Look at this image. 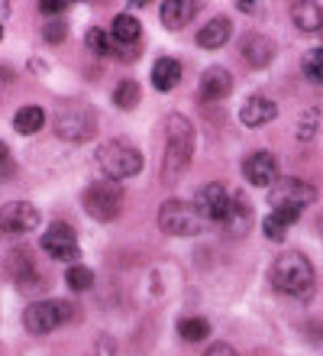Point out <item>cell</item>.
I'll list each match as a JSON object with an SVG mask.
<instances>
[{
  "label": "cell",
  "instance_id": "cell-37",
  "mask_svg": "<svg viewBox=\"0 0 323 356\" xmlns=\"http://www.w3.org/2000/svg\"><path fill=\"white\" fill-rule=\"evenodd\" d=\"M320 234H323V220H320Z\"/></svg>",
  "mask_w": 323,
  "mask_h": 356
},
{
  "label": "cell",
  "instance_id": "cell-30",
  "mask_svg": "<svg viewBox=\"0 0 323 356\" xmlns=\"http://www.w3.org/2000/svg\"><path fill=\"white\" fill-rule=\"evenodd\" d=\"M262 230H265L268 240H275V243H281V240H285V230H288V227L281 224V220H278L275 214H268L265 220H262Z\"/></svg>",
  "mask_w": 323,
  "mask_h": 356
},
{
  "label": "cell",
  "instance_id": "cell-27",
  "mask_svg": "<svg viewBox=\"0 0 323 356\" xmlns=\"http://www.w3.org/2000/svg\"><path fill=\"white\" fill-rule=\"evenodd\" d=\"M113 104L120 107V111H133L139 104V85L136 81H120L117 91H113Z\"/></svg>",
  "mask_w": 323,
  "mask_h": 356
},
{
  "label": "cell",
  "instance_id": "cell-34",
  "mask_svg": "<svg viewBox=\"0 0 323 356\" xmlns=\"http://www.w3.org/2000/svg\"><path fill=\"white\" fill-rule=\"evenodd\" d=\"M10 159V149H7V143H0V165Z\"/></svg>",
  "mask_w": 323,
  "mask_h": 356
},
{
  "label": "cell",
  "instance_id": "cell-17",
  "mask_svg": "<svg viewBox=\"0 0 323 356\" xmlns=\"http://www.w3.org/2000/svg\"><path fill=\"white\" fill-rule=\"evenodd\" d=\"M197 10L201 3H194V0H165L162 3V26L165 29H185L194 17H197Z\"/></svg>",
  "mask_w": 323,
  "mask_h": 356
},
{
  "label": "cell",
  "instance_id": "cell-16",
  "mask_svg": "<svg viewBox=\"0 0 323 356\" xmlns=\"http://www.w3.org/2000/svg\"><path fill=\"white\" fill-rule=\"evenodd\" d=\"M223 227H226L230 236H246L252 230V204L242 191H233V204H230V214H226Z\"/></svg>",
  "mask_w": 323,
  "mask_h": 356
},
{
  "label": "cell",
  "instance_id": "cell-12",
  "mask_svg": "<svg viewBox=\"0 0 323 356\" xmlns=\"http://www.w3.org/2000/svg\"><path fill=\"white\" fill-rule=\"evenodd\" d=\"M7 272L10 279L17 282L19 289H39L42 285V272H39L36 259L29 253L26 246H17V250H10L7 256Z\"/></svg>",
  "mask_w": 323,
  "mask_h": 356
},
{
  "label": "cell",
  "instance_id": "cell-22",
  "mask_svg": "<svg viewBox=\"0 0 323 356\" xmlns=\"http://www.w3.org/2000/svg\"><path fill=\"white\" fill-rule=\"evenodd\" d=\"M139 36H142V26H139L136 17H129V13H120V17H113V33L110 39L117 46H139Z\"/></svg>",
  "mask_w": 323,
  "mask_h": 356
},
{
  "label": "cell",
  "instance_id": "cell-1",
  "mask_svg": "<svg viewBox=\"0 0 323 356\" xmlns=\"http://www.w3.org/2000/svg\"><path fill=\"white\" fill-rule=\"evenodd\" d=\"M194 127L181 113H168L165 120V152H162V185H175L194 159Z\"/></svg>",
  "mask_w": 323,
  "mask_h": 356
},
{
  "label": "cell",
  "instance_id": "cell-24",
  "mask_svg": "<svg viewBox=\"0 0 323 356\" xmlns=\"http://www.w3.org/2000/svg\"><path fill=\"white\" fill-rule=\"evenodd\" d=\"M178 334H181V340H188V343H201V340L210 337V321H204V318L178 321Z\"/></svg>",
  "mask_w": 323,
  "mask_h": 356
},
{
  "label": "cell",
  "instance_id": "cell-28",
  "mask_svg": "<svg viewBox=\"0 0 323 356\" xmlns=\"http://www.w3.org/2000/svg\"><path fill=\"white\" fill-rule=\"evenodd\" d=\"M84 42H88V49H91V52H97V56H110V49H113V39L107 36L101 26H91V29H88Z\"/></svg>",
  "mask_w": 323,
  "mask_h": 356
},
{
  "label": "cell",
  "instance_id": "cell-35",
  "mask_svg": "<svg viewBox=\"0 0 323 356\" xmlns=\"http://www.w3.org/2000/svg\"><path fill=\"white\" fill-rule=\"evenodd\" d=\"M236 7H240L242 13H252V10H256V3H246V0H240V3H236Z\"/></svg>",
  "mask_w": 323,
  "mask_h": 356
},
{
  "label": "cell",
  "instance_id": "cell-26",
  "mask_svg": "<svg viewBox=\"0 0 323 356\" xmlns=\"http://www.w3.org/2000/svg\"><path fill=\"white\" fill-rule=\"evenodd\" d=\"M65 285H68L72 291H88L94 285V272L81 263L68 266V272H65Z\"/></svg>",
  "mask_w": 323,
  "mask_h": 356
},
{
  "label": "cell",
  "instance_id": "cell-29",
  "mask_svg": "<svg viewBox=\"0 0 323 356\" xmlns=\"http://www.w3.org/2000/svg\"><path fill=\"white\" fill-rule=\"evenodd\" d=\"M304 75L317 85H323V46L320 49H310L304 56Z\"/></svg>",
  "mask_w": 323,
  "mask_h": 356
},
{
  "label": "cell",
  "instance_id": "cell-14",
  "mask_svg": "<svg viewBox=\"0 0 323 356\" xmlns=\"http://www.w3.org/2000/svg\"><path fill=\"white\" fill-rule=\"evenodd\" d=\"M230 91H233V75L226 68L210 65L201 75V85H197L201 101H223V97H230Z\"/></svg>",
  "mask_w": 323,
  "mask_h": 356
},
{
  "label": "cell",
  "instance_id": "cell-15",
  "mask_svg": "<svg viewBox=\"0 0 323 356\" xmlns=\"http://www.w3.org/2000/svg\"><path fill=\"white\" fill-rule=\"evenodd\" d=\"M278 117V107L275 101H268V97H262V94H252L249 101L240 107V120L242 127H265V123H272Z\"/></svg>",
  "mask_w": 323,
  "mask_h": 356
},
{
  "label": "cell",
  "instance_id": "cell-13",
  "mask_svg": "<svg viewBox=\"0 0 323 356\" xmlns=\"http://www.w3.org/2000/svg\"><path fill=\"white\" fill-rule=\"evenodd\" d=\"M242 175H246V181L256 188H268L278 181V159L272 156V152L258 149L252 152V156H246L242 159Z\"/></svg>",
  "mask_w": 323,
  "mask_h": 356
},
{
  "label": "cell",
  "instance_id": "cell-11",
  "mask_svg": "<svg viewBox=\"0 0 323 356\" xmlns=\"http://www.w3.org/2000/svg\"><path fill=\"white\" fill-rule=\"evenodd\" d=\"M230 204H233V188L220 185V181H210L204 185L194 197V207L201 211L204 220H213V224H223L226 214H230Z\"/></svg>",
  "mask_w": 323,
  "mask_h": 356
},
{
  "label": "cell",
  "instance_id": "cell-4",
  "mask_svg": "<svg viewBox=\"0 0 323 356\" xmlns=\"http://www.w3.org/2000/svg\"><path fill=\"white\" fill-rule=\"evenodd\" d=\"M123 201H126V191H123L120 181H94V185L84 188L81 195V204L84 211L94 217V220H101V224H110L117 220L123 211Z\"/></svg>",
  "mask_w": 323,
  "mask_h": 356
},
{
  "label": "cell",
  "instance_id": "cell-21",
  "mask_svg": "<svg viewBox=\"0 0 323 356\" xmlns=\"http://www.w3.org/2000/svg\"><path fill=\"white\" fill-rule=\"evenodd\" d=\"M178 81H181V62H175V58H158L156 65H152V88H156V91L168 94Z\"/></svg>",
  "mask_w": 323,
  "mask_h": 356
},
{
  "label": "cell",
  "instance_id": "cell-18",
  "mask_svg": "<svg viewBox=\"0 0 323 356\" xmlns=\"http://www.w3.org/2000/svg\"><path fill=\"white\" fill-rule=\"evenodd\" d=\"M242 58L256 68H265L272 58H275V42L268 36H258V33H249L242 39Z\"/></svg>",
  "mask_w": 323,
  "mask_h": 356
},
{
  "label": "cell",
  "instance_id": "cell-20",
  "mask_svg": "<svg viewBox=\"0 0 323 356\" xmlns=\"http://www.w3.org/2000/svg\"><path fill=\"white\" fill-rule=\"evenodd\" d=\"M291 19H295L297 29L304 33H317L323 29V7L314 0H301V3H291Z\"/></svg>",
  "mask_w": 323,
  "mask_h": 356
},
{
  "label": "cell",
  "instance_id": "cell-19",
  "mask_svg": "<svg viewBox=\"0 0 323 356\" xmlns=\"http://www.w3.org/2000/svg\"><path fill=\"white\" fill-rule=\"evenodd\" d=\"M233 33V23L226 17H213L210 23H204L201 33H197V46L201 49H223L226 39Z\"/></svg>",
  "mask_w": 323,
  "mask_h": 356
},
{
  "label": "cell",
  "instance_id": "cell-5",
  "mask_svg": "<svg viewBox=\"0 0 323 356\" xmlns=\"http://www.w3.org/2000/svg\"><path fill=\"white\" fill-rule=\"evenodd\" d=\"M158 227L162 234L168 236H197L207 227V220L201 217V211L188 201H178V197H168L158 207Z\"/></svg>",
  "mask_w": 323,
  "mask_h": 356
},
{
  "label": "cell",
  "instance_id": "cell-9",
  "mask_svg": "<svg viewBox=\"0 0 323 356\" xmlns=\"http://www.w3.org/2000/svg\"><path fill=\"white\" fill-rule=\"evenodd\" d=\"M36 227H39L36 204H29V201H7V204H0V236L17 240V236H26Z\"/></svg>",
  "mask_w": 323,
  "mask_h": 356
},
{
  "label": "cell",
  "instance_id": "cell-36",
  "mask_svg": "<svg viewBox=\"0 0 323 356\" xmlns=\"http://www.w3.org/2000/svg\"><path fill=\"white\" fill-rule=\"evenodd\" d=\"M0 39H3V26H0Z\"/></svg>",
  "mask_w": 323,
  "mask_h": 356
},
{
  "label": "cell",
  "instance_id": "cell-10",
  "mask_svg": "<svg viewBox=\"0 0 323 356\" xmlns=\"http://www.w3.org/2000/svg\"><path fill=\"white\" fill-rule=\"evenodd\" d=\"M39 246H42V253L46 256H52V259H58V263H68V266H74L78 263V256H81L78 240H74V230L68 224H62V220L46 227V234H42Z\"/></svg>",
  "mask_w": 323,
  "mask_h": 356
},
{
  "label": "cell",
  "instance_id": "cell-3",
  "mask_svg": "<svg viewBox=\"0 0 323 356\" xmlns=\"http://www.w3.org/2000/svg\"><path fill=\"white\" fill-rule=\"evenodd\" d=\"M94 159H97L101 172L107 175V181H123V178H133L142 172V152L117 140L101 143Z\"/></svg>",
  "mask_w": 323,
  "mask_h": 356
},
{
  "label": "cell",
  "instance_id": "cell-2",
  "mask_svg": "<svg viewBox=\"0 0 323 356\" xmlns=\"http://www.w3.org/2000/svg\"><path fill=\"white\" fill-rule=\"evenodd\" d=\"M272 285L291 298H307L314 291V266L304 253L288 250L272 263Z\"/></svg>",
  "mask_w": 323,
  "mask_h": 356
},
{
  "label": "cell",
  "instance_id": "cell-7",
  "mask_svg": "<svg viewBox=\"0 0 323 356\" xmlns=\"http://www.w3.org/2000/svg\"><path fill=\"white\" fill-rule=\"evenodd\" d=\"M272 211H291V214H301L307 204L317 201V188L304 178H278L272 185Z\"/></svg>",
  "mask_w": 323,
  "mask_h": 356
},
{
  "label": "cell",
  "instance_id": "cell-33",
  "mask_svg": "<svg viewBox=\"0 0 323 356\" xmlns=\"http://www.w3.org/2000/svg\"><path fill=\"white\" fill-rule=\"evenodd\" d=\"M204 356H236V350L230 343H213V347L204 350Z\"/></svg>",
  "mask_w": 323,
  "mask_h": 356
},
{
  "label": "cell",
  "instance_id": "cell-6",
  "mask_svg": "<svg viewBox=\"0 0 323 356\" xmlns=\"http://www.w3.org/2000/svg\"><path fill=\"white\" fill-rule=\"evenodd\" d=\"M72 321V305L68 301H56V298H46V301H33L26 311H23V327L29 334H52L56 327L68 324Z\"/></svg>",
  "mask_w": 323,
  "mask_h": 356
},
{
  "label": "cell",
  "instance_id": "cell-8",
  "mask_svg": "<svg viewBox=\"0 0 323 356\" xmlns=\"http://www.w3.org/2000/svg\"><path fill=\"white\" fill-rule=\"evenodd\" d=\"M56 133L65 143H88L97 136V117L88 107H68L56 117Z\"/></svg>",
  "mask_w": 323,
  "mask_h": 356
},
{
  "label": "cell",
  "instance_id": "cell-32",
  "mask_svg": "<svg viewBox=\"0 0 323 356\" xmlns=\"http://www.w3.org/2000/svg\"><path fill=\"white\" fill-rule=\"evenodd\" d=\"M42 36H46L49 42H62V39H65V23H58V19H56V23H49Z\"/></svg>",
  "mask_w": 323,
  "mask_h": 356
},
{
  "label": "cell",
  "instance_id": "cell-23",
  "mask_svg": "<svg viewBox=\"0 0 323 356\" xmlns=\"http://www.w3.org/2000/svg\"><path fill=\"white\" fill-rule=\"evenodd\" d=\"M42 123H46V111L36 107V104H29V107H19L17 117H13V130L17 133H39L42 130Z\"/></svg>",
  "mask_w": 323,
  "mask_h": 356
},
{
  "label": "cell",
  "instance_id": "cell-25",
  "mask_svg": "<svg viewBox=\"0 0 323 356\" xmlns=\"http://www.w3.org/2000/svg\"><path fill=\"white\" fill-rule=\"evenodd\" d=\"M317 133H323V107H310L297 120V136L301 140H314Z\"/></svg>",
  "mask_w": 323,
  "mask_h": 356
},
{
  "label": "cell",
  "instance_id": "cell-31",
  "mask_svg": "<svg viewBox=\"0 0 323 356\" xmlns=\"http://www.w3.org/2000/svg\"><path fill=\"white\" fill-rule=\"evenodd\" d=\"M39 10H42L46 17H56V13L68 10V0H42V3H39Z\"/></svg>",
  "mask_w": 323,
  "mask_h": 356
}]
</instances>
